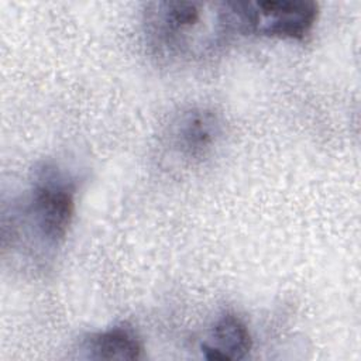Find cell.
I'll return each instance as SVG.
<instances>
[{"label":"cell","mask_w":361,"mask_h":361,"mask_svg":"<svg viewBox=\"0 0 361 361\" xmlns=\"http://www.w3.org/2000/svg\"><path fill=\"white\" fill-rule=\"evenodd\" d=\"M142 24L151 49L168 61L210 56L238 34L231 1L148 3Z\"/></svg>","instance_id":"1"},{"label":"cell","mask_w":361,"mask_h":361,"mask_svg":"<svg viewBox=\"0 0 361 361\" xmlns=\"http://www.w3.org/2000/svg\"><path fill=\"white\" fill-rule=\"evenodd\" d=\"M238 34L303 39L313 30L319 7L307 0L231 1Z\"/></svg>","instance_id":"3"},{"label":"cell","mask_w":361,"mask_h":361,"mask_svg":"<svg viewBox=\"0 0 361 361\" xmlns=\"http://www.w3.org/2000/svg\"><path fill=\"white\" fill-rule=\"evenodd\" d=\"M223 135V126L212 110L195 107L175 118L169 128V147L185 162L209 157Z\"/></svg>","instance_id":"4"},{"label":"cell","mask_w":361,"mask_h":361,"mask_svg":"<svg viewBox=\"0 0 361 361\" xmlns=\"http://www.w3.org/2000/svg\"><path fill=\"white\" fill-rule=\"evenodd\" d=\"M251 347V333L247 324L234 313L221 314L200 343L203 357L210 361L243 360Z\"/></svg>","instance_id":"5"},{"label":"cell","mask_w":361,"mask_h":361,"mask_svg":"<svg viewBox=\"0 0 361 361\" xmlns=\"http://www.w3.org/2000/svg\"><path fill=\"white\" fill-rule=\"evenodd\" d=\"M75 192L72 179L58 168L44 165L37 171L14 227H23V234L41 254L54 252L65 241L75 213Z\"/></svg>","instance_id":"2"},{"label":"cell","mask_w":361,"mask_h":361,"mask_svg":"<svg viewBox=\"0 0 361 361\" xmlns=\"http://www.w3.org/2000/svg\"><path fill=\"white\" fill-rule=\"evenodd\" d=\"M80 350L90 360H140L144 347L131 327L120 324L89 334Z\"/></svg>","instance_id":"6"}]
</instances>
